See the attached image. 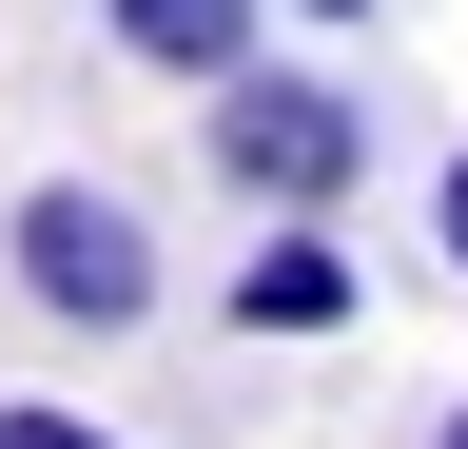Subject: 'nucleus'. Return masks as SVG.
<instances>
[{
	"label": "nucleus",
	"instance_id": "nucleus-5",
	"mask_svg": "<svg viewBox=\"0 0 468 449\" xmlns=\"http://www.w3.org/2000/svg\"><path fill=\"white\" fill-rule=\"evenodd\" d=\"M0 449H117V430L79 411V390H0Z\"/></svg>",
	"mask_w": 468,
	"mask_h": 449
},
{
	"label": "nucleus",
	"instance_id": "nucleus-8",
	"mask_svg": "<svg viewBox=\"0 0 468 449\" xmlns=\"http://www.w3.org/2000/svg\"><path fill=\"white\" fill-rule=\"evenodd\" d=\"M430 449H468V411H449V430H430Z\"/></svg>",
	"mask_w": 468,
	"mask_h": 449
},
{
	"label": "nucleus",
	"instance_id": "nucleus-1",
	"mask_svg": "<svg viewBox=\"0 0 468 449\" xmlns=\"http://www.w3.org/2000/svg\"><path fill=\"white\" fill-rule=\"evenodd\" d=\"M0 294H20L39 332H79V352H117V332L176 313V254H156V215L117 196V176H20V215H0Z\"/></svg>",
	"mask_w": 468,
	"mask_h": 449
},
{
	"label": "nucleus",
	"instance_id": "nucleus-4",
	"mask_svg": "<svg viewBox=\"0 0 468 449\" xmlns=\"http://www.w3.org/2000/svg\"><path fill=\"white\" fill-rule=\"evenodd\" d=\"M98 39H117V59H137V79H254L273 59V0H98Z\"/></svg>",
	"mask_w": 468,
	"mask_h": 449
},
{
	"label": "nucleus",
	"instance_id": "nucleus-6",
	"mask_svg": "<svg viewBox=\"0 0 468 449\" xmlns=\"http://www.w3.org/2000/svg\"><path fill=\"white\" fill-rule=\"evenodd\" d=\"M430 254L468 273V156H430Z\"/></svg>",
	"mask_w": 468,
	"mask_h": 449
},
{
	"label": "nucleus",
	"instance_id": "nucleus-3",
	"mask_svg": "<svg viewBox=\"0 0 468 449\" xmlns=\"http://www.w3.org/2000/svg\"><path fill=\"white\" fill-rule=\"evenodd\" d=\"M371 294H351V235L332 215H254V254H234V332L254 352H313V332H351Z\"/></svg>",
	"mask_w": 468,
	"mask_h": 449
},
{
	"label": "nucleus",
	"instance_id": "nucleus-2",
	"mask_svg": "<svg viewBox=\"0 0 468 449\" xmlns=\"http://www.w3.org/2000/svg\"><path fill=\"white\" fill-rule=\"evenodd\" d=\"M196 137H215L234 215H351V176H371V98H351V79H313V59L215 79V98H196Z\"/></svg>",
	"mask_w": 468,
	"mask_h": 449
},
{
	"label": "nucleus",
	"instance_id": "nucleus-7",
	"mask_svg": "<svg viewBox=\"0 0 468 449\" xmlns=\"http://www.w3.org/2000/svg\"><path fill=\"white\" fill-rule=\"evenodd\" d=\"M273 20H332V39H351V20H390V0H273Z\"/></svg>",
	"mask_w": 468,
	"mask_h": 449
}]
</instances>
